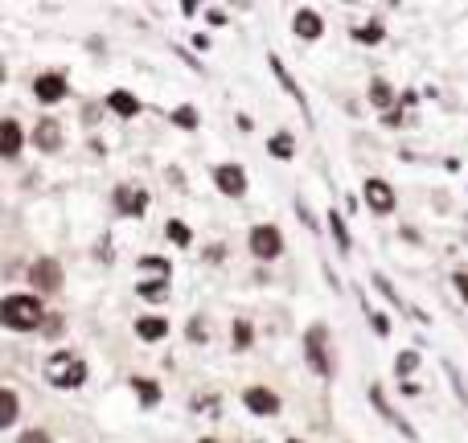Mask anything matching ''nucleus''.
<instances>
[{
    "mask_svg": "<svg viewBox=\"0 0 468 443\" xmlns=\"http://www.w3.org/2000/svg\"><path fill=\"white\" fill-rule=\"evenodd\" d=\"M304 353L320 377H333V353H329V328L325 325H312L304 332Z\"/></svg>",
    "mask_w": 468,
    "mask_h": 443,
    "instance_id": "7ed1b4c3",
    "label": "nucleus"
},
{
    "mask_svg": "<svg viewBox=\"0 0 468 443\" xmlns=\"http://www.w3.org/2000/svg\"><path fill=\"white\" fill-rule=\"evenodd\" d=\"M46 382L50 386H58V390H74V386H83L86 382V361L78 357V353H54L50 361H46Z\"/></svg>",
    "mask_w": 468,
    "mask_h": 443,
    "instance_id": "f257e3e1",
    "label": "nucleus"
},
{
    "mask_svg": "<svg viewBox=\"0 0 468 443\" xmlns=\"http://www.w3.org/2000/svg\"><path fill=\"white\" fill-rule=\"evenodd\" d=\"M0 136H4V156L13 161L21 152V123L17 119H0Z\"/></svg>",
    "mask_w": 468,
    "mask_h": 443,
    "instance_id": "4468645a",
    "label": "nucleus"
},
{
    "mask_svg": "<svg viewBox=\"0 0 468 443\" xmlns=\"http://www.w3.org/2000/svg\"><path fill=\"white\" fill-rule=\"evenodd\" d=\"M370 398H374V407L382 410V414H386V419H390V423H395V427H399V431H402V435H407V439H415V431H411V423H407L402 414H395V410L386 407V398H382V390H378V386L370 390Z\"/></svg>",
    "mask_w": 468,
    "mask_h": 443,
    "instance_id": "dca6fc26",
    "label": "nucleus"
},
{
    "mask_svg": "<svg viewBox=\"0 0 468 443\" xmlns=\"http://www.w3.org/2000/svg\"><path fill=\"white\" fill-rule=\"evenodd\" d=\"M140 271H144V275H156V279H168V275H173L168 259H161V255H144V259H140Z\"/></svg>",
    "mask_w": 468,
    "mask_h": 443,
    "instance_id": "6ab92c4d",
    "label": "nucleus"
},
{
    "mask_svg": "<svg viewBox=\"0 0 468 443\" xmlns=\"http://www.w3.org/2000/svg\"><path fill=\"white\" fill-rule=\"evenodd\" d=\"M452 283H456V292H460V300L468 304V275H464V271H456V279H452Z\"/></svg>",
    "mask_w": 468,
    "mask_h": 443,
    "instance_id": "7c9ffc66",
    "label": "nucleus"
},
{
    "mask_svg": "<svg viewBox=\"0 0 468 443\" xmlns=\"http://www.w3.org/2000/svg\"><path fill=\"white\" fill-rule=\"evenodd\" d=\"M132 390L140 394L144 407H156V402H161V386H156L152 377H132Z\"/></svg>",
    "mask_w": 468,
    "mask_h": 443,
    "instance_id": "f3484780",
    "label": "nucleus"
},
{
    "mask_svg": "<svg viewBox=\"0 0 468 443\" xmlns=\"http://www.w3.org/2000/svg\"><path fill=\"white\" fill-rule=\"evenodd\" d=\"M353 37H357V41H382V25H366V29L357 25V29H353Z\"/></svg>",
    "mask_w": 468,
    "mask_h": 443,
    "instance_id": "393cba45",
    "label": "nucleus"
},
{
    "mask_svg": "<svg viewBox=\"0 0 468 443\" xmlns=\"http://www.w3.org/2000/svg\"><path fill=\"white\" fill-rule=\"evenodd\" d=\"M370 98H374V103H378V107H390V103H395V91H390V82H370Z\"/></svg>",
    "mask_w": 468,
    "mask_h": 443,
    "instance_id": "412c9836",
    "label": "nucleus"
},
{
    "mask_svg": "<svg viewBox=\"0 0 468 443\" xmlns=\"http://www.w3.org/2000/svg\"><path fill=\"white\" fill-rule=\"evenodd\" d=\"M214 185L226 197H243V193H247V173H243L238 164H218V168H214Z\"/></svg>",
    "mask_w": 468,
    "mask_h": 443,
    "instance_id": "423d86ee",
    "label": "nucleus"
},
{
    "mask_svg": "<svg viewBox=\"0 0 468 443\" xmlns=\"http://www.w3.org/2000/svg\"><path fill=\"white\" fill-rule=\"evenodd\" d=\"M34 144L41 148V152H58V148H62V123H58V119H41L34 128Z\"/></svg>",
    "mask_w": 468,
    "mask_h": 443,
    "instance_id": "9b49d317",
    "label": "nucleus"
},
{
    "mask_svg": "<svg viewBox=\"0 0 468 443\" xmlns=\"http://www.w3.org/2000/svg\"><path fill=\"white\" fill-rule=\"evenodd\" d=\"M168 238H173V243H181V246H185V243H189V230H185L181 222H168Z\"/></svg>",
    "mask_w": 468,
    "mask_h": 443,
    "instance_id": "cd10ccee",
    "label": "nucleus"
},
{
    "mask_svg": "<svg viewBox=\"0 0 468 443\" xmlns=\"http://www.w3.org/2000/svg\"><path fill=\"white\" fill-rule=\"evenodd\" d=\"M329 226H333V234H337V246H341V250H350V234H345V226H341V218H337V213H329Z\"/></svg>",
    "mask_w": 468,
    "mask_h": 443,
    "instance_id": "a878e982",
    "label": "nucleus"
},
{
    "mask_svg": "<svg viewBox=\"0 0 468 443\" xmlns=\"http://www.w3.org/2000/svg\"><path fill=\"white\" fill-rule=\"evenodd\" d=\"M271 156H275V161H292V156H296V140H292V136H288V131H280V136H271Z\"/></svg>",
    "mask_w": 468,
    "mask_h": 443,
    "instance_id": "a211bd4d",
    "label": "nucleus"
},
{
    "mask_svg": "<svg viewBox=\"0 0 468 443\" xmlns=\"http://www.w3.org/2000/svg\"><path fill=\"white\" fill-rule=\"evenodd\" d=\"M201 443H218V439H201Z\"/></svg>",
    "mask_w": 468,
    "mask_h": 443,
    "instance_id": "72a5a7b5",
    "label": "nucleus"
},
{
    "mask_svg": "<svg viewBox=\"0 0 468 443\" xmlns=\"http://www.w3.org/2000/svg\"><path fill=\"white\" fill-rule=\"evenodd\" d=\"M136 337L140 341H161V337H168V320L165 316H140L136 320Z\"/></svg>",
    "mask_w": 468,
    "mask_h": 443,
    "instance_id": "ddd939ff",
    "label": "nucleus"
},
{
    "mask_svg": "<svg viewBox=\"0 0 468 443\" xmlns=\"http://www.w3.org/2000/svg\"><path fill=\"white\" fill-rule=\"evenodd\" d=\"M362 193H366V205H370L374 213H390V210H395V189H390L386 180L370 177L366 185H362Z\"/></svg>",
    "mask_w": 468,
    "mask_h": 443,
    "instance_id": "0eeeda50",
    "label": "nucleus"
},
{
    "mask_svg": "<svg viewBox=\"0 0 468 443\" xmlns=\"http://www.w3.org/2000/svg\"><path fill=\"white\" fill-rule=\"evenodd\" d=\"M370 320H374V332H378V337H386V332H390V325H386L382 312H370Z\"/></svg>",
    "mask_w": 468,
    "mask_h": 443,
    "instance_id": "c85d7f7f",
    "label": "nucleus"
},
{
    "mask_svg": "<svg viewBox=\"0 0 468 443\" xmlns=\"http://www.w3.org/2000/svg\"><path fill=\"white\" fill-rule=\"evenodd\" d=\"M415 361H419V353H402V357H399V374H411V370H415Z\"/></svg>",
    "mask_w": 468,
    "mask_h": 443,
    "instance_id": "c756f323",
    "label": "nucleus"
},
{
    "mask_svg": "<svg viewBox=\"0 0 468 443\" xmlns=\"http://www.w3.org/2000/svg\"><path fill=\"white\" fill-rule=\"evenodd\" d=\"M271 70L280 74V82H284V91H288V95H296V103L304 107V95H300V86H296V82L288 78V70H284V62H280V58H271Z\"/></svg>",
    "mask_w": 468,
    "mask_h": 443,
    "instance_id": "4be33fe9",
    "label": "nucleus"
},
{
    "mask_svg": "<svg viewBox=\"0 0 468 443\" xmlns=\"http://www.w3.org/2000/svg\"><path fill=\"white\" fill-rule=\"evenodd\" d=\"M34 95L41 98V103H58V98H66V78H62V74H37Z\"/></svg>",
    "mask_w": 468,
    "mask_h": 443,
    "instance_id": "9d476101",
    "label": "nucleus"
},
{
    "mask_svg": "<svg viewBox=\"0 0 468 443\" xmlns=\"http://www.w3.org/2000/svg\"><path fill=\"white\" fill-rule=\"evenodd\" d=\"M107 107L116 115H123V119H132V115H140V98L128 95V91H116V95L107 98Z\"/></svg>",
    "mask_w": 468,
    "mask_h": 443,
    "instance_id": "2eb2a0df",
    "label": "nucleus"
},
{
    "mask_svg": "<svg viewBox=\"0 0 468 443\" xmlns=\"http://www.w3.org/2000/svg\"><path fill=\"white\" fill-rule=\"evenodd\" d=\"M288 443H300V439H288Z\"/></svg>",
    "mask_w": 468,
    "mask_h": 443,
    "instance_id": "f704fd0d",
    "label": "nucleus"
},
{
    "mask_svg": "<svg viewBox=\"0 0 468 443\" xmlns=\"http://www.w3.org/2000/svg\"><path fill=\"white\" fill-rule=\"evenodd\" d=\"M189 337H193V341H201V337H205V328H201V320H193V325H189Z\"/></svg>",
    "mask_w": 468,
    "mask_h": 443,
    "instance_id": "473e14b6",
    "label": "nucleus"
},
{
    "mask_svg": "<svg viewBox=\"0 0 468 443\" xmlns=\"http://www.w3.org/2000/svg\"><path fill=\"white\" fill-rule=\"evenodd\" d=\"M173 123H177V128H198V111H193V107H177V111H173Z\"/></svg>",
    "mask_w": 468,
    "mask_h": 443,
    "instance_id": "b1692460",
    "label": "nucleus"
},
{
    "mask_svg": "<svg viewBox=\"0 0 468 443\" xmlns=\"http://www.w3.org/2000/svg\"><path fill=\"white\" fill-rule=\"evenodd\" d=\"M17 443H50V435H46V431H25Z\"/></svg>",
    "mask_w": 468,
    "mask_h": 443,
    "instance_id": "2f4dec72",
    "label": "nucleus"
},
{
    "mask_svg": "<svg viewBox=\"0 0 468 443\" xmlns=\"http://www.w3.org/2000/svg\"><path fill=\"white\" fill-rule=\"evenodd\" d=\"M280 250H284V238H280L275 226H255L251 230V255L255 259H275Z\"/></svg>",
    "mask_w": 468,
    "mask_h": 443,
    "instance_id": "39448f33",
    "label": "nucleus"
},
{
    "mask_svg": "<svg viewBox=\"0 0 468 443\" xmlns=\"http://www.w3.org/2000/svg\"><path fill=\"white\" fill-rule=\"evenodd\" d=\"M234 341H238V349H247V345H251V325H247V320H238V325H234Z\"/></svg>",
    "mask_w": 468,
    "mask_h": 443,
    "instance_id": "bb28decb",
    "label": "nucleus"
},
{
    "mask_svg": "<svg viewBox=\"0 0 468 443\" xmlns=\"http://www.w3.org/2000/svg\"><path fill=\"white\" fill-rule=\"evenodd\" d=\"M136 292H140V300H152V304H156V300H165L168 295V279H144Z\"/></svg>",
    "mask_w": 468,
    "mask_h": 443,
    "instance_id": "aec40b11",
    "label": "nucleus"
},
{
    "mask_svg": "<svg viewBox=\"0 0 468 443\" xmlns=\"http://www.w3.org/2000/svg\"><path fill=\"white\" fill-rule=\"evenodd\" d=\"M29 283H37L41 292H58V287H62V267L54 259H37L34 267H29Z\"/></svg>",
    "mask_w": 468,
    "mask_h": 443,
    "instance_id": "1a4fd4ad",
    "label": "nucleus"
},
{
    "mask_svg": "<svg viewBox=\"0 0 468 443\" xmlns=\"http://www.w3.org/2000/svg\"><path fill=\"white\" fill-rule=\"evenodd\" d=\"M243 402H247V410H251V414H259V419L280 414V394L268 390V386H247V390H243Z\"/></svg>",
    "mask_w": 468,
    "mask_h": 443,
    "instance_id": "20e7f679",
    "label": "nucleus"
},
{
    "mask_svg": "<svg viewBox=\"0 0 468 443\" xmlns=\"http://www.w3.org/2000/svg\"><path fill=\"white\" fill-rule=\"evenodd\" d=\"M116 205L123 218H144V210H148V193L144 189H132V185H119L116 189Z\"/></svg>",
    "mask_w": 468,
    "mask_h": 443,
    "instance_id": "6e6552de",
    "label": "nucleus"
},
{
    "mask_svg": "<svg viewBox=\"0 0 468 443\" xmlns=\"http://www.w3.org/2000/svg\"><path fill=\"white\" fill-rule=\"evenodd\" d=\"M292 29H296V37L312 41V37H320V33H325V25H320V16L312 13V9H300V13H296V21H292Z\"/></svg>",
    "mask_w": 468,
    "mask_h": 443,
    "instance_id": "f8f14e48",
    "label": "nucleus"
},
{
    "mask_svg": "<svg viewBox=\"0 0 468 443\" xmlns=\"http://www.w3.org/2000/svg\"><path fill=\"white\" fill-rule=\"evenodd\" d=\"M41 304H37L34 295H4L0 300V320L9 328H17V332H25V328H37L41 325Z\"/></svg>",
    "mask_w": 468,
    "mask_h": 443,
    "instance_id": "f03ea898",
    "label": "nucleus"
},
{
    "mask_svg": "<svg viewBox=\"0 0 468 443\" xmlns=\"http://www.w3.org/2000/svg\"><path fill=\"white\" fill-rule=\"evenodd\" d=\"M17 423V394L4 390V414H0V427H13Z\"/></svg>",
    "mask_w": 468,
    "mask_h": 443,
    "instance_id": "5701e85b",
    "label": "nucleus"
}]
</instances>
